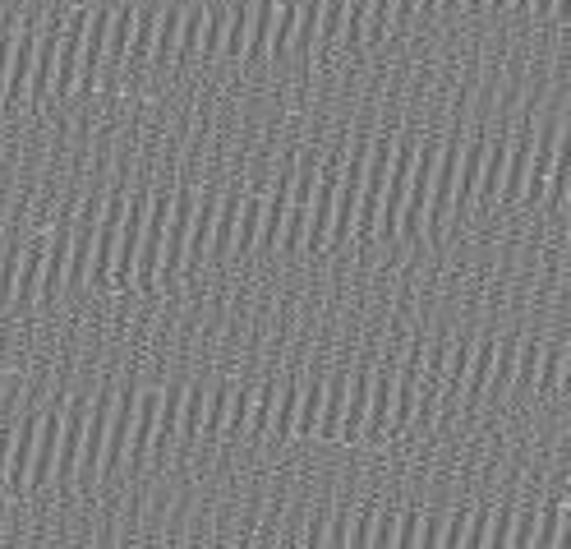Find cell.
Wrapping results in <instances>:
<instances>
[{"mask_svg": "<svg viewBox=\"0 0 571 549\" xmlns=\"http://www.w3.org/2000/svg\"><path fill=\"white\" fill-rule=\"evenodd\" d=\"M60 430H66V416H60V411L38 416V452H33V471H28V495H42V490H51V485H56Z\"/></svg>", "mask_w": 571, "mask_h": 549, "instance_id": "obj_3", "label": "cell"}, {"mask_svg": "<svg viewBox=\"0 0 571 549\" xmlns=\"http://www.w3.org/2000/svg\"><path fill=\"white\" fill-rule=\"evenodd\" d=\"M203 23H208V6H189V10H184V23H180V51H176V60L199 56V47H203Z\"/></svg>", "mask_w": 571, "mask_h": 549, "instance_id": "obj_30", "label": "cell"}, {"mask_svg": "<svg viewBox=\"0 0 571 549\" xmlns=\"http://www.w3.org/2000/svg\"><path fill=\"white\" fill-rule=\"evenodd\" d=\"M567 365H571V351L562 342L544 347V356H539V379H534V388L544 392V398H558L567 388Z\"/></svg>", "mask_w": 571, "mask_h": 549, "instance_id": "obj_20", "label": "cell"}, {"mask_svg": "<svg viewBox=\"0 0 571 549\" xmlns=\"http://www.w3.org/2000/svg\"><path fill=\"white\" fill-rule=\"evenodd\" d=\"M539 356H544V347H534V342H517V370H512V388H534L539 379Z\"/></svg>", "mask_w": 571, "mask_h": 549, "instance_id": "obj_33", "label": "cell"}, {"mask_svg": "<svg viewBox=\"0 0 571 549\" xmlns=\"http://www.w3.org/2000/svg\"><path fill=\"white\" fill-rule=\"evenodd\" d=\"M253 6L259 0H236L231 6V19H227V42H221V51L227 56H244V47H249V28H253Z\"/></svg>", "mask_w": 571, "mask_h": 549, "instance_id": "obj_25", "label": "cell"}, {"mask_svg": "<svg viewBox=\"0 0 571 549\" xmlns=\"http://www.w3.org/2000/svg\"><path fill=\"white\" fill-rule=\"evenodd\" d=\"M217 208H221V194H199L194 222H189V236H184V268H203V263H208L212 227H217Z\"/></svg>", "mask_w": 571, "mask_h": 549, "instance_id": "obj_8", "label": "cell"}, {"mask_svg": "<svg viewBox=\"0 0 571 549\" xmlns=\"http://www.w3.org/2000/svg\"><path fill=\"white\" fill-rule=\"evenodd\" d=\"M534 536H539V508H525V512H517V517H512V540H507V545L530 549V545H534Z\"/></svg>", "mask_w": 571, "mask_h": 549, "instance_id": "obj_38", "label": "cell"}, {"mask_svg": "<svg viewBox=\"0 0 571 549\" xmlns=\"http://www.w3.org/2000/svg\"><path fill=\"white\" fill-rule=\"evenodd\" d=\"M512 508H498L493 512V522H489V549H498V545H507V540H512Z\"/></svg>", "mask_w": 571, "mask_h": 549, "instance_id": "obj_43", "label": "cell"}, {"mask_svg": "<svg viewBox=\"0 0 571 549\" xmlns=\"http://www.w3.org/2000/svg\"><path fill=\"white\" fill-rule=\"evenodd\" d=\"M157 23H162V14H157V10H134L130 56H152V42H157Z\"/></svg>", "mask_w": 571, "mask_h": 549, "instance_id": "obj_32", "label": "cell"}, {"mask_svg": "<svg viewBox=\"0 0 571 549\" xmlns=\"http://www.w3.org/2000/svg\"><path fill=\"white\" fill-rule=\"evenodd\" d=\"M295 407H300V383H286L277 392V402H272V420H268V439H291L295 430Z\"/></svg>", "mask_w": 571, "mask_h": 549, "instance_id": "obj_24", "label": "cell"}, {"mask_svg": "<svg viewBox=\"0 0 571 549\" xmlns=\"http://www.w3.org/2000/svg\"><path fill=\"white\" fill-rule=\"evenodd\" d=\"M231 392H236V383H212V388H208V416H203V435H208V439L227 435V416H231Z\"/></svg>", "mask_w": 571, "mask_h": 549, "instance_id": "obj_27", "label": "cell"}, {"mask_svg": "<svg viewBox=\"0 0 571 549\" xmlns=\"http://www.w3.org/2000/svg\"><path fill=\"white\" fill-rule=\"evenodd\" d=\"M438 10V0H420V6H415V14H433Z\"/></svg>", "mask_w": 571, "mask_h": 549, "instance_id": "obj_48", "label": "cell"}, {"mask_svg": "<svg viewBox=\"0 0 571 549\" xmlns=\"http://www.w3.org/2000/svg\"><path fill=\"white\" fill-rule=\"evenodd\" d=\"M484 10H493V14H502V10H507V0H489V6H484Z\"/></svg>", "mask_w": 571, "mask_h": 549, "instance_id": "obj_49", "label": "cell"}, {"mask_svg": "<svg viewBox=\"0 0 571 549\" xmlns=\"http://www.w3.org/2000/svg\"><path fill=\"white\" fill-rule=\"evenodd\" d=\"M493 356H498V342L493 338H480L470 351V370H465V388L480 398V392L489 388V375H493Z\"/></svg>", "mask_w": 571, "mask_h": 549, "instance_id": "obj_26", "label": "cell"}, {"mask_svg": "<svg viewBox=\"0 0 571 549\" xmlns=\"http://www.w3.org/2000/svg\"><path fill=\"white\" fill-rule=\"evenodd\" d=\"M489 522H493V508H474V512H470L465 545H474V549H489Z\"/></svg>", "mask_w": 571, "mask_h": 549, "instance_id": "obj_41", "label": "cell"}, {"mask_svg": "<svg viewBox=\"0 0 571 549\" xmlns=\"http://www.w3.org/2000/svg\"><path fill=\"white\" fill-rule=\"evenodd\" d=\"M534 545H544V549H558V545H571V503L567 499H553L539 508V536Z\"/></svg>", "mask_w": 571, "mask_h": 549, "instance_id": "obj_18", "label": "cell"}, {"mask_svg": "<svg viewBox=\"0 0 571 549\" xmlns=\"http://www.w3.org/2000/svg\"><path fill=\"white\" fill-rule=\"evenodd\" d=\"M397 522H401V512H397V508H378L369 545H378V549H392V545H397Z\"/></svg>", "mask_w": 571, "mask_h": 549, "instance_id": "obj_36", "label": "cell"}, {"mask_svg": "<svg viewBox=\"0 0 571 549\" xmlns=\"http://www.w3.org/2000/svg\"><path fill=\"white\" fill-rule=\"evenodd\" d=\"M33 452H38V420H23L14 435V452H10V476H6V495L28 499V471H33Z\"/></svg>", "mask_w": 571, "mask_h": 549, "instance_id": "obj_11", "label": "cell"}, {"mask_svg": "<svg viewBox=\"0 0 571 549\" xmlns=\"http://www.w3.org/2000/svg\"><path fill=\"white\" fill-rule=\"evenodd\" d=\"M484 152H489V134H484V130H474V134H470V143H461V167H457V194H452V208L474 203V190H480Z\"/></svg>", "mask_w": 571, "mask_h": 549, "instance_id": "obj_9", "label": "cell"}, {"mask_svg": "<svg viewBox=\"0 0 571 549\" xmlns=\"http://www.w3.org/2000/svg\"><path fill=\"white\" fill-rule=\"evenodd\" d=\"M157 411H162V392H139V411H134V430H130V452H124V462L139 467L143 457L152 452V435H157Z\"/></svg>", "mask_w": 571, "mask_h": 549, "instance_id": "obj_12", "label": "cell"}, {"mask_svg": "<svg viewBox=\"0 0 571 549\" xmlns=\"http://www.w3.org/2000/svg\"><path fill=\"white\" fill-rule=\"evenodd\" d=\"M507 152H512V139H507V134L489 139V152H484V167H480V190H474V203H498L502 171H507Z\"/></svg>", "mask_w": 571, "mask_h": 549, "instance_id": "obj_16", "label": "cell"}, {"mask_svg": "<svg viewBox=\"0 0 571 549\" xmlns=\"http://www.w3.org/2000/svg\"><path fill=\"white\" fill-rule=\"evenodd\" d=\"M507 10H517V14H530V0H507Z\"/></svg>", "mask_w": 571, "mask_h": 549, "instance_id": "obj_46", "label": "cell"}, {"mask_svg": "<svg viewBox=\"0 0 571 549\" xmlns=\"http://www.w3.org/2000/svg\"><path fill=\"white\" fill-rule=\"evenodd\" d=\"M33 66H38V28H23L19 42H14V60H10V79H6V98H0V107H19L28 98Z\"/></svg>", "mask_w": 571, "mask_h": 549, "instance_id": "obj_7", "label": "cell"}, {"mask_svg": "<svg viewBox=\"0 0 571 549\" xmlns=\"http://www.w3.org/2000/svg\"><path fill=\"white\" fill-rule=\"evenodd\" d=\"M512 370H517V342H502L498 356H493L489 388H512Z\"/></svg>", "mask_w": 571, "mask_h": 549, "instance_id": "obj_35", "label": "cell"}, {"mask_svg": "<svg viewBox=\"0 0 571 549\" xmlns=\"http://www.w3.org/2000/svg\"><path fill=\"white\" fill-rule=\"evenodd\" d=\"M530 152H534V134L512 139V152H507V171H502V190L498 203H521L525 190V171H530Z\"/></svg>", "mask_w": 571, "mask_h": 549, "instance_id": "obj_13", "label": "cell"}, {"mask_svg": "<svg viewBox=\"0 0 571 549\" xmlns=\"http://www.w3.org/2000/svg\"><path fill=\"white\" fill-rule=\"evenodd\" d=\"M14 28H0V98H6V79H10V60H14Z\"/></svg>", "mask_w": 571, "mask_h": 549, "instance_id": "obj_44", "label": "cell"}, {"mask_svg": "<svg viewBox=\"0 0 571 549\" xmlns=\"http://www.w3.org/2000/svg\"><path fill=\"white\" fill-rule=\"evenodd\" d=\"M323 392H328L323 379L300 383V407H295V430H291V439H313V430H319V416H323Z\"/></svg>", "mask_w": 571, "mask_h": 549, "instance_id": "obj_19", "label": "cell"}, {"mask_svg": "<svg viewBox=\"0 0 571 549\" xmlns=\"http://www.w3.org/2000/svg\"><path fill=\"white\" fill-rule=\"evenodd\" d=\"M373 517H378V503H364L360 517L351 522V536H345V549H351V545H369V536H373Z\"/></svg>", "mask_w": 571, "mask_h": 549, "instance_id": "obj_42", "label": "cell"}, {"mask_svg": "<svg viewBox=\"0 0 571 549\" xmlns=\"http://www.w3.org/2000/svg\"><path fill=\"white\" fill-rule=\"evenodd\" d=\"M392 370H378L369 379V416H364V439L360 443H388L392 439Z\"/></svg>", "mask_w": 571, "mask_h": 549, "instance_id": "obj_5", "label": "cell"}, {"mask_svg": "<svg viewBox=\"0 0 571 549\" xmlns=\"http://www.w3.org/2000/svg\"><path fill=\"white\" fill-rule=\"evenodd\" d=\"M272 28H277V0H259L253 6V28H249V47L244 60H263L272 47Z\"/></svg>", "mask_w": 571, "mask_h": 549, "instance_id": "obj_23", "label": "cell"}, {"mask_svg": "<svg viewBox=\"0 0 571 549\" xmlns=\"http://www.w3.org/2000/svg\"><path fill=\"white\" fill-rule=\"evenodd\" d=\"M420 536H424V512L420 508H405L401 522H397V545L401 549H420Z\"/></svg>", "mask_w": 571, "mask_h": 549, "instance_id": "obj_37", "label": "cell"}, {"mask_svg": "<svg viewBox=\"0 0 571 549\" xmlns=\"http://www.w3.org/2000/svg\"><path fill=\"white\" fill-rule=\"evenodd\" d=\"M19 263H23V246H19V240H10V246L0 250V305H14Z\"/></svg>", "mask_w": 571, "mask_h": 549, "instance_id": "obj_31", "label": "cell"}, {"mask_svg": "<svg viewBox=\"0 0 571 549\" xmlns=\"http://www.w3.org/2000/svg\"><path fill=\"white\" fill-rule=\"evenodd\" d=\"M107 425H111V398H102L88 411L83 452H79V480H102V452H107Z\"/></svg>", "mask_w": 571, "mask_h": 549, "instance_id": "obj_6", "label": "cell"}, {"mask_svg": "<svg viewBox=\"0 0 571 549\" xmlns=\"http://www.w3.org/2000/svg\"><path fill=\"white\" fill-rule=\"evenodd\" d=\"M227 19H231V10H208V23H203V56H217L221 51V42H227Z\"/></svg>", "mask_w": 571, "mask_h": 549, "instance_id": "obj_34", "label": "cell"}, {"mask_svg": "<svg viewBox=\"0 0 571 549\" xmlns=\"http://www.w3.org/2000/svg\"><path fill=\"white\" fill-rule=\"evenodd\" d=\"M461 6H465V0H438V10H452V14H457Z\"/></svg>", "mask_w": 571, "mask_h": 549, "instance_id": "obj_47", "label": "cell"}, {"mask_svg": "<svg viewBox=\"0 0 571 549\" xmlns=\"http://www.w3.org/2000/svg\"><path fill=\"white\" fill-rule=\"evenodd\" d=\"M134 411H139V392L120 388L111 398V425H107V452H102V476H116L130 452V430H134Z\"/></svg>", "mask_w": 571, "mask_h": 549, "instance_id": "obj_2", "label": "cell"}, {"mask_svg": "<svg viewBox=\"0 0 571 549\" xmlns=\"http://www.w3.org/2000/svg\"><path fill=\"white\" fill-rule=\"evenodd\" d=\"M272 402H277V388H253V402H249V420H244V435L249 439H263L268 435V420H272Z\"/></svg>", "mask_w": 571, "mask_h": 549, "instance_id": "obj_29", "label": "cell"}, {"mask_svg": "<svg viewBox=\"0 0 571 549\" xmlns=\"http://www.w3.org/2000/svg\"><path fill=\"white\" fill-rule=\"evenodd\" d=\"M236 222H240V194H221L217 227H212V246H208V263H221V259L236 254Z\"/></svg>", "mask_w": 571, "mask_h": 549, "instance_id": "obj_15", "label": "cell"}, {"mask_svg": "<svg viewBox=\"0 0 571 549\" xmlns=\"http://www.w3.org/2000/svg\"><path fill=\"white\" fill-rule=\"evenodd\" d=\"M14 435H19V425H0V490H6V476H10V452H14Z\"/></svg>", "mask_w": 571, "mask_h": 549, "instance_id": "obj_45", "label": "cell"}, {"mask_svg": "<svg viewBox=\"0 0 571 549\" xmlns=\"http://www.w3.org/2000/svg\"><path fill=\"white\" fill-rule=\"evenodd\" d=\"M438 139H424L415 148V167H410V186H405V203H401V236L420 240L424 222H429V190H433V171H438Z\"/></svg>", "mask_w": 571, "mask_h": 549, "instance_id": "obj_1", "label": "cell"}, {"mask_svg": "<svg viewBox=\"0 0 571 549\" xmlns=\"http://www.w3.org/2000/svg\"><path fill=\"white\" fill-rule=\"evenodd\" d=\"M470 512H474V508H461V512H452L448 522H442V531H438V545L461 549V545H465V531H470Z\"/></svg>", "mask_w": 571, "mask_h": 549, "instance_id": "obj_39", "label": "cell"}, {"mask_svg": "<svg viewBox=\"0 0 571 549\" xmlns=\"http://www.w3.org/2000/svg\"><path fill=\"white\" fill-rule=\"evenodd\" d=\"M203 416H208V388L194 383V388H184V402H180V439L176 443H199L203 435Z\"/></svg>", "mask_w": 571, "mask_h": 549, "instance_id": "obj_21", "label": "cell"}, {"mask_svg": "<svg viewBox=\"0 0 571 549\" xmlns=\"http://www.w3.org/2000/svg\"><path fill=\"white\" fill-rule=\"evenodd\" d=\"M345 388H351V379L337 375L328 379V392H323V416H319V439H337L341 435V416H345Z\"/></svg>", "mask_w": 571, "mask_h": 549, "instance_id": "obj_22", "label": "cell"}, {"mask_svg": "<svg viewBox=\"0 0 571 549\" xmlns=\"http://www.w3.org/2000/svg\"><path fill=\"white\" fill-rule=\"evenodd\" d=\"M369 379L373 375H355L345 388V416H341V443H360L364 439V416H369Z\"/></svg>", "mask_w": 571, "mask_h": 549, "instance_id": "obj_14", "label": "cell"}, {"mask_svg": "<svg viewBox=\"0 0 571 549\" xmlns=\"http://www.w3.org/2000/svg\"><path fill=\"white\" fill-rule=\"evenodd\" d=\"M47 246L51 236H33L23 246V263H19V282H14V305L28 310V305H38V291H42V263H47Z\"/></svg>", "mask_w": 571, "mask_h": 549, "instance_id": "obj_10", "label": "cell"}, {"mask_svg": "<svg viewBox=\"0 0 571 549\" xmlns=\"http://www.w3.org/2000/svg\"><path fill=\"white\" fill-rule=\"evenodd\" d=\"M83 430H88V402H74L66 411V430H60V457H56V485H60V490H70V485L79 480Z\"/></svg>", "mask_w": 571, "mask_h": 549, "instance_id": "obj_4", "label": "cell"}, {"mask_svg": "<svg viewBox=\"0 0 571 549\" xmlns=\"http://www.w3.org/2000/svg\"><path fill=\"white\" fill-rule=\"evenodd\" d=\"M180 23H184V10H167L162 23H157V42H152V60H176L180 51Z\"/></svg>", "mask_w": 571, "mask_h": 549, "instance_id": "obj_28", "label": "cell"}, {"mask_svg": "<svg viewBox=\"0 0 571 549\" xmlns=\"http://www.w3.org/2000/svg\"><path fill=\"white\" fill-rule=\"evenodd\" d=\"M66 278H70V236L60 231L51 246H47V263H42V291L38 300H56L66 291Z\"/></svg>", "mask_w": 571, "mask_h": 549, "instance_id": "obj_17", "label": "cell"}, {"mask_svg": "<svg viewBox=\"0 0 571 549\" xmlns=\"http://www.w3.org/2000/svg\"><path fill=\"white\" fill-rule=\"evenodd\" d=\"M249 402H253V388H236V392H231V416H227V435H244V420H249Z\"/></svg>", "mask_w": 571, "mask_h": 549, "instance_id": "obj_40", "label": "cell"}]
</instances>
